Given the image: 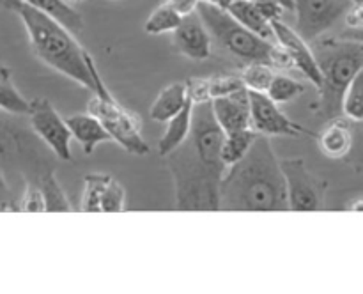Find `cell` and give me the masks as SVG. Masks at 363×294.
Listing matches in <instances>:
<instances>
[{
	"instance_id": "6da1fadb",
	"label": "cell",
	"mask_w": 363,
	"mask_h": 294,
	"mask_svg": "<svg viewBox=\"0 0 363 294\" xmlns=\"http://www.w3.org/2000/svg\"><path fill=\"white\" fill-rule=\"evenodd\" d=\"M222 128L213 115L211 101L194 103L186 140L165 156L174 177L176 208L183 211H218L220 184L227 166L220 158Z\"/></svg>"
},
{
	"instance_id": "7a4b0ae2",
	"label": "cell",
	"mask_w": 363,
	"mask_h": 294,
	"mask_svg": "<svg viewBox=\"0 0 363 294\" xmlns=\"http://www.w3.org/2000/svg\"><path fill=\"white\" fill-rule=\"evenodd\" d=\"M220 209L227 211H286V179L280 159L266 135H257L250 151L227 166L220 184Z\"/></svg>"
},
{
	"instance_id": "3957f363",
	"label": "cell",
	"mask_w": 363,
	"mask_h": 294,
	"mask_svg": "<svg viewBox=\"0 0 363 294\" xmlns=\"http://www.w3.org/2000/svg\"><path fill=\"white\" fill-rule=\"evenodd\" d=\"M13 11L25 25L34 55L48 67L92 92L94 81L89 67L91 53L82 48L73 32L52 16L23 2L18 4Z\"/></svg>"
},
{
	"instance_id": "277c9868",
	"label": "cell",
	"mask_w": 363,
	"mask_h": 294,
	"mask_svg": "<svg viewBox=\"0 0 363 294\" xmlns=\"http://www.w3.org/2000/svg\"><path fill=\"white\" fill-rule=\"evenodd\" d=\"M323 84L319 92L318 113L325 119L342 115V98L354 74L363 67V43L337 38L315 39L312 45Z\"/></svg>"
},
{
	"instance_id": "5b68a950",
	"label": "cell",
	"mask_w": 363,
	"mask_h": 294,
	"mask_svg": "<svg viewBox=\"0 0 363 294\" xmlns=\"http://www.w3.org/2000/svg\"><path fill=\"white\" fill-rule=\"evenodd\" d=\"M199 18L208 28L211 39L218 43L222 50H225L234 59L247 64H268L273 69L280 67H293L289 57L275 41L261 38L255 32L234 20L225 9L211 6L208 2H199Z\"/></svg>"
},
{
	"instance_id": "8992f818",
	"label": "cell",
	"mask_w": 363,
	"mask_h": 294,
	"mask_svg": "<svg viewBox=\"0 0 363 294\" xmlns=\"http://www.w3.org/2000/svg\"><path fill=\"white\" fill-rule=\"evenodd\" d=\"M89 67H91L92 81H94V89H92L94 96L89 101L87 112L94 115L103 124L110 138L123 149H126L128 152L137 156L149 154L151 149L140 133V119L113 98L92 57L89 59Z\"/></svg>"
},
{
	"instance_id": "52a82bcc",
	"label": "cell",
	"mask_w": 363,
	"mask_h": 294,
	"mask_svg": "<svg viewBox=\"0 0 363 294\" xmlns=\"http://www.w3.org/2000/svg\"><path fill=\"white\" fill-rule=\"evenodd\" d=\"M284 179H286L287 202L293 211H318L325 202V188L318 177L311 174L303 158L280 159Z\"/></svg>"
},
{
	"instance_id": "ba28073f",
	"label": "cell",
	"mask_w": 363,
	"mask_h": 294,
	"mask_svg": "<svg viewBox=\"0 0 363 294\" xmlns=\"http://www.w3.org/2000/svg\"><path fill=\"white\" fill-rule=\"evenodd\" d=\"M30 128L35 137L41 138L50 151L62 162H71V131L66 119L59 115L55 106L46 98L30 99V108L27 113Z\"/></svg>"
},
{
	"instance_id": "9c48e42d",
	"label": "cell",
	"mask_w": 363,
	"mask_h": 294,
	"mask_svg": "<svg viewBox=\"0 0 363 294\" xmlns=\"http://www.w3.org/2000/svg\"><path fill=\"white\" fill-rule=\"evenodd\" d=\"M293 11H296L294 30L307 43L321 38L353 6L351 0H293Z\"/></svg>"
},
{
	"instance_id": "30bf717a",
	"label": "cell",
	"mask_w": 363,
	"mask_h": 294,
	"mask_svg": "<svg viewBox=\"0 0 363 294\" xmlns=\"http://www.w3.org/2000/svg\"><path fill=\"white\" fill-rule=\"evenodd\" d=\"M248 99H250L252 128L255 133L266 137H301V135L315 137L314 131L291 120L279 108V103L269 99L264 92L248 91Z\"/></svg>"
},
{
	"instance_id": "8fae6325",
	"label": "cell",
	"mask_w": 363,
	"mask_h": 294,
	"mask_svg": "<svg viewBox=\"0 0 363 294\" xmlns=\"http://www.w3.org/2000/svg\"><path fill=\"white\" fill-rule=\"evenodd\" d=\"M272 28L273 35H275V43L286 52V55L289 57L291 66L296 67V69L319 91L323 84V77L314 52H312V46L308 45L293 27L284 23L282 18L272 20Z\"/></svg>"
},
{
	"instance_id": "7c38bea8",
	"label": "cell",
	"mask_w": 363,
	"mask_h": 294,
	"mask_svg": "<svg viewBox=\"0 0 363 294\" xmlns=\"http://www.w3.org/2000/svg\"><path fill=\"white\" fill-rule=\"evenodd\" d=\"M213 115L216 123L222 128L223 133H233L252 128L250 117V99H248L247 87L233 92V94L222 96V98L211 99Z\"/></svg>"
},
{
	"instance_id": "4fadbf2b",
	"label": "cell",
	"mask_w": 363,
	"mask_h": 294,
	"mask_svg": "<svg viewBox=\"0 0 363 294\" xmlns=\"http://www.w3.org/2000/svg\"><path fill=\"white\" fill-rule=\"evenodd\" d=\"M174 43L179 53L194 60H206L211 55L213 39L199 14H188L181 20L179 27L172 32Z\"/></svg>"
},
{
	"instance_id": "5bb4252c",
	"label": "cell",
	"mask_w": 363,
	"mask_h": 294,
	"mask_svg": "<svg viewBox=\"0 0 363 294\" xmlns=\"http://www.w3.org/2000/svg\"><path fill=\"white\" fill-rule=\"evenodd\" d=\"M319 149L325 156L332 159H342L350 154L353 145V128L351 120L340 115L328 123V126L318 135Z\"/></svg>"
},
{
	"instance_id": "9a60e30c",
	"label": "cell",
	"mask_w": 363,
	"mask_h": 294,
	"mask_svg": "<svg viewBox=\"0 0 363 294\" xmlns=\"http://www.w3.org/2000/svg\"><path fill=\"white\" fill-rule=\"evenodd\" d=\"M71 137L84 147L85 154H92L94 149L103 142H110V135L103 128V124L91 113H74L66 119Z\"/></svg>"
},
{
	"instance_id": "2e32d148",
	"label": "cell",
	"mask_w": 363,
	"mask_h": 294,
	"mask_svg": "<svg viewBox=\"0 0 363 294\" xmlns=\"http://www.w3.org/2000/svg\"><path fill=\"white\" fill-rule=\"evenodd\" d=\"M225 11L234 20L240 21L243 27H247L248 30L255 32L257 35L269 39V41H275L272 20L266 16V13L259 4L252 2V0H234Z\"/></svg>"
},
{
	"instance_id": "e0dca14e",
	"label": "cell",
	"mask_w": 363,
	"mask_h": 294,
	"mask_svg": "<svg viewBox=\"0 0 363 294\" xmlns=\"http://www.w3.org/2000/svg\"><path fill=\"white\" fill-rule=\"evenodd\" d=\"M188 101H190V98H188L186 81H174V84L162 89L158 98H156L155 103L151 105L149 115H151L152 120L167 123V120L172 119L176 113H179L181 108H183Z\"/></svg>"
},
{
	"instance_id": "ac0fdd59",
	"label": "cell",
	"mask_w": 363,
	"mask_h": 294,
	"mask_svg": "<svg viewBox=\"0 0 363 294\" xmlns=\"http://www.w3.org/2000/svg\"><path fill=\"white\" fill-rule=\"evenodd\" d=\"M191 115H194V103L190 101L181 108L179 113L172 117L170 120H167V130L163 133V137L158 140V154L162 158L169 156L170 152L176 151L186 137L190 135L191 130Z\"/></svg>"
},
{
	"instance_id": "d6986e66",
	"label": "cell",
	"mask_w": 363,
	"mask_h": 294,
	"mask_svg": "<svg viewBox=\"0 0 363 294\" xmlns=\"http://www.w3.org/2000/svg\"><path fill=\"white\" fill-rule=\"evenodd\" d=\"M20 2L52 16L53 20H57L64 27L69 28L74 35L84 30V18L66 0H20Z\"/></svg>"
},
{
	"instance_id": "ffe728a7",
	"label": "cell",
	"mask_w": 363,
	"mask_h": 294,
	"mask_svg": "<svg viewBox=\"0 0 363 294\" xmlns=\"http://www.w3.org/2000/svg\"><path fill=\"white\" fill-rule=\"evenodd\" d=\"M257 135L259 133H255L254 128L223 135L222 149H220V158H222L223 165L230 166L234 165V163L240 162V159L250 151L252 144L255 142Z\"/></svg>"
},
{
	"instance_id": "44dd1931",
	"label": "cell",
	"mask_w": 363,
	"mask_h": 294,
	"mask_svg": "<svg viewBox=\"0 0 363 294\" xmlns=\"http://www.w3.org/2000/svg\"><path fill=\"white\" fill-rule=\"evenodd\" d=\"M30 101L20 94L13 84L11 71L0 66V110L9 115H27Z\"/></svg>"
},
{
	"instance_id": "7402d4cb",
	"label": "cell",
	"mask_w": 363,
	"mask_h": 294,
	"mask_svg": "<svg viewBox=\"0 0 363 294\" xmlns=\"http://www.w3.org/2000/svg\"><path fill=\"white\" fill-rule=\"evenodd\" d=\"M38 184L39 188H41L43 200H45V211H50V213L73 211L71 202L67 200L66 193H64L62 186H60L59 181H57L55 172H53V170H48L46 174H43Z\"/></svg>"
},
{
	"instance_id": "603a6c76",
	"label": "cell",
	"mask_w": 363,
	"mask_h": 294,
	"mask_svg": "<svg viewBox=\"0 0 363 294\" xmlns=\"http://www.w3.org/2000/svg\"><path fill=\"white\" fill-rule=\"evenodd\" d=\"M181 16L177 11H174L169 4L163 2L162 6L156 7L149 18L145 20L144 23V30L147 32L149 35H160V34H167V32H174L177 27H179Z\"/></svg>"
},
{
	"instance_id": "cb8c5ba5",
	"label": "cell",
	"mask_w": 363,
	"mask_h": 294,
	"mask_svg": "<svg viewBox=\"0 0 363 294\" xmlns=\"http://www.w3.org/2000/svg\"><path fill=\"white\" fill-rule=\"evenodd\" d=\"M342 115L351 123H363V67L344 92Z\"/></svg>"
},
{
	"instance_id": "d4e9b609",
	"label": "cell",
	"mask_w": 363,
	"mask_h": 294,
	"mask_svg": "<svg viewBox=\"0 0 363 294\" xmlns=\"http://www.w3.org/2000/svg\"><path fill=\"white\" fill-rule=\"evenodd\" d=\"M303 91H305V85L301 84V81L294 80V78L287 77V74L275 73L264 94L268 96L269 99H273L275 103L282 105V103L293 101L294 98L303 94Z\"/></svg>"
},
{
	"instance_id": "484cf974",
	"label": "cell",
	"mask_w": 363,
	"mask_h": 294,
	"mask_svg": "<svg viewBox=\"0 0 363 294\" xmlns=\"http://www.w3.org/2000/svg\"><path fill=\"white\" fill-rule=\"evenodd\" d=\"M110 176L106 174H87L84 179V195H82L80 209L87 213L101 211V195Z\"/></svg>"
},
{
	"instance_id": "4316f807",
	"label": "cell",
	"mask_w": 363,
	"mask_h": 294,
	"mask_svg": "<svg viewBox=\"0 0 363 294\" xmlns=\"http://www.w3.org/2000/svg\"><path fill=\"white\" fill-rule=\"evenodd\" d=\"M273 74H275V69L268 64H247L241 69L240 78L248 91L266 92Z\"/></svg>"
},
{
	"instance_id": "83f0119b",
	"label": "cell",
	"mask_w": 363,
	"mask_h": 294,
	"mask_svg": "<svg viewBox=\"0 0 363 294\" xmlns=\"http://www.w3.org/2000/svg\"><path fill=\"white\" fill-rule=\"evenodd\" d=\"M124 198H126V191L121 186V183L113 177L106 183L105 190L101 195V211L103 213H119L124 209Z\"/></svg>"
},
{
	"instance_id": "f1b7e54d",
	"label": "cell",
	"mask_w": 363,
	"mask_h": 294,
	"mask_svg": "<svg viewBox=\"0 0 363 294\" xmlns=\"http://www.w3.org/2000/svg\"><path fill=\"white\" fill-rule=\"evenodd\" d=\"M206 81H208V91H209V98L211 99L233 94V92L240 91V89L245 87L240 74H238V77H229V74L223 77V74H220V77L206 78Z\"/></svg>"
},
{
	"instance_id": "f546056e",
	"label": "cell",
	"mask_w": 363,
	"mask_h": 294,
	"mask_svg": "<svg viewBox=\"0 0 363 294\" xmlns=\"http://www.w3.org/2000/svg\"><path fill=\"white\" fill-rule=\"evenodd\" d=\"M21 211H45V200H43V193L39 184L28 183L25 188L23 200L20 204Z\"/></svg>"
},
{
	"instance_id": "4dcf8cb0",
	"label": "cell",
	"mask_w": 363,
	"mask_h": 294,
	"mask_svg": "<svg viewBox=\"0 0 363 294\" xmlns=\"http://www.w3.org/2000/svg\"><path fill=\"white\" fill-rule=\"evenodd\" d=\"M344 18H346L347 28H362L363 27V2L353 4V6L347 9V13L344 14Z\"/></svg>"
},
{
	"instance_id": "1f68e13d",
	"label": "cell",
	"mask_w": 363,
	"mask_h": 294,
	"mask_svg": "<svg viewBox=\"0 0 363 294\" xmlns=\"http://www.w3.org/2000/svg\"><path fill=\"white\" fill-rule=\"evenodd\" d=\"M201 0H165V4H169L174 11L181 14V16H188V14H194L197 11V6Z\"/></svg>"
},
{
	"instance_id": "d6a6232c",
	"label": "cell",
	"mask_w": 363,
	"mask_h": 294,
	"mask_svg": "<svg viewBox=\"0 0 363 294\" xmlns=\"http://www.w3.org/2000/svg\"><path fill=\"white\" fill-rule=\"evenodd\" d=\"M340 38L351 39V41L363 43V27L362 28H346L344 32H340Z\"/></svg>"
},
{
	"instance_id": "836d02e7",
	"label": "cell",
	"mask_w": 363,
	"mask_h": 294,
	"mask_svg": "<svg viewBox=\"0 0 363 294\" xmlns=\"http://www.w3.org/2000/svg\"><path fill=\"white\" fill-rule=\"evenodd\" d=\"M252 2H257V4H277V6L282 7L284 11H293V7H294L293 0H252Z\"/></svg>"
},
{
	"instance_id": "e575fe53",
	"label": "cell",
	"mask_w": 363,
	"mask_h": 294,
	"mask_svg": "<svg viewBox=\"0 0 363 294\" xmlns=\"http://www.w3.org/2000/svg\"><path fill=\"white\" fill-rule=\"evenodd\" d=\"M347 211H363V197H357L347 204Z\"/></svg>"
},
{
	"instance_id": "d590c367",
	"label": "cell",
	"mask_w": 363,
	"mask_h": 294,
	"mask_svg": "<svg viewBox=\"0 0 363 294\" xmlns=\"http://www.w3.org/2000/svg\"><path fill=\"white\" fill-rule=\"evenodd\" d=\"M201 2H208V4H211V6L220 7V9H227V7H229L234 0H201Z\"/></svg>"
},
{
	"instance_id": "8d00e7d4",
	"label": "cell",
	"mask_w": 363,
	"mask_h": 294,
	"mask_svg": "<svg viewBox=\"0 0 363 294\" xmlns=\"http://www.w3.org/2000/svg\"><path fill=\"white\" fill-rule=\"evenodd\" d=\"M0 4H2V6L6 7V9L13 11L14 7H16L18 4H20V0H0Z\"/></svg>"
},
{
	"instance_id": "74e56055",
	"label": "cell",
	"mask_w": 363,
	"mask_h": 294,
	"mask_svg": "<svg viewBox=\"0 0 363 294\" xmlns=\"http://www.w3.org/2000/svg\"><path fill=\"white\" fill-rule=\"evenodd\" d=\"M67 4H82V2H85V0H66Z\"/></svg>"
},
{
	"instance_id": "f35d334b",
	"label": "cell",
	"mask_w": 363,
	"mask_h": 294,
	"mask_svg": "<svg viewBox=\"0 0 363 294\" xmlns=\"http://www.w3.org/2000/svg\"><path fill=\"white\" fill-rule=\"evenodd\" d=\"M351 2H353V4H362L363 0H351Z\"/></svg>"
}]
</instances>
